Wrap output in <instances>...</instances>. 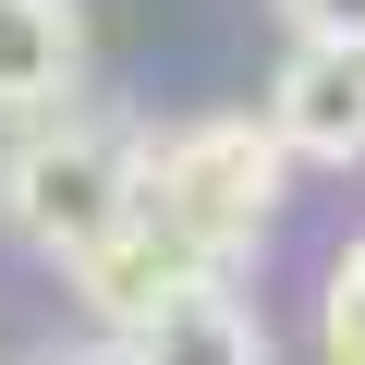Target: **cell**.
Masks as SVG:
<instances>
[{
	"mask_svg": "<svg viewBox=\"0 0 365 365\" xmlns=\"http://www.w3.org/2000/svg\"><path fill=\"white\" fill-rule=\"evenodd\" d=\"M122 207H134V146L98 134V122H37L0 158V220H13V244H37L49 268L98 256Z\"/></svg>",
	"mask_w": 365,
	"mask_h": 365,
	"instance_id": "cell-2",
	"label": "cell"
},
{
	"mask_svg": "<svg viewBox=\"0 0 365 365\" xmlns=\"http://www.w3.org/2000/svg\"><path fill=\"white\" fill-rule=\"evenodd\" d=\"M280 134H268V110H220V122H182V134H158V146H134V195L195 244L207 268H244L256 244H268V220H280Z\"/></svg>",
	"mask_w": 365,
	"mask_h": 365,
	"instance_id": "cell-1",
	"label": "cell"
},
{
	"mask_svg": "<svg viewBox=\"0 0 365 365\" xmlns=\"http://www.w3.org/2000/svg\"><path fill=\"white\" fill-rule=\"evenodd\" d=\"M61 280L86 292V317H98V329H134V317H158L182 280H220V268H207L195 244H182V232H170V220L134 195V207L110 220V244H98V256H73Z\"/></svg>",
	"mask_w": 365,
	"mask_h": 365,
	"instance_id": "cell-4",
	"label": "cell"
},
{
	"mask_svg": "<svg viewBox=\"0 0 365 365\" xmlns=\"http://www.w3.org/2000/svg\"><path fill=\"white\" fill-rule=\"evenodd\" d=\"M86 86V0H0V122H49Z\"/></svg>",
	"mask_w": 365,
	"mask_h": 365,
	"instance_id": "cell-6",
	"label": "cell"
},
{
	"mask_svg": "<svg viewBox=\"0 0 365 365\" xmlns=\"http://www.w3.org/2000/svg\"><path fill=\"white\" fill-rule=\"evenodd\" d=\"M122 365H268V317L232 292V268L220 280H182L158 317L122 329Z\"/></svg>",
	"mask_w": 365,
	"mask_h": 365,
	"instance_id": "cell-5",
	"label": "cell"
},
{
	"mask_svg": "<svg viewBox=\"0 0 365 365\" xmlns=\"http://www.w3.org/2000/svg\"><path fill=\"white\" fill-rule=\"evenodd\" d=\"M317 353H329V365H365V232L329 256V292H317Z\"/></svg>",
	"mask_w": 365,
	"mask_h": 365,
	"instance_id": "cell-7",
	"label": "cell"
},
{
	"mask_svg": "<svg viewBox=\"0 0 365 365\" xmlns=\"http://www.w3.org/2000/svg\"><path fill=\"white\" fill-rule=\"evenodd\" d=\"M61 365H122V353H61Z\"/></svg>",
	"mask_w": 365,
	"mask_h": 365,
	"instance_id": "cell-9",
	"label": "cell"
},
{
	"mask_svg": "<svg viewBox=\"0 0 365 365\" xmlns=\"http://www.w3.org/2000/svg\"><path fill=\"white\" fill-rule=\"evenodd\" d=\"M268 134L292 170H353L365 158V37H292L268 86Z\"/></svg>",
	"mask_w": 365,
	"mask_h": 365,
	"instance_id": "cell-3",
	"label": "cell"
},
{
	"mask_svg": "<svg viewBox=\"0 0 365 365\" xmlns=\"http://www.w3.org/2000/svg\"><path fill=\"white\" fill-rule=\"evenodd\" d=\"M292 37H365V0H280Z\"/></svg>",
	"mask_w": 365,
	"mask_h": 365,
	"instance_id": "cell-8",
	"label": "cell"
}]
</instances>
